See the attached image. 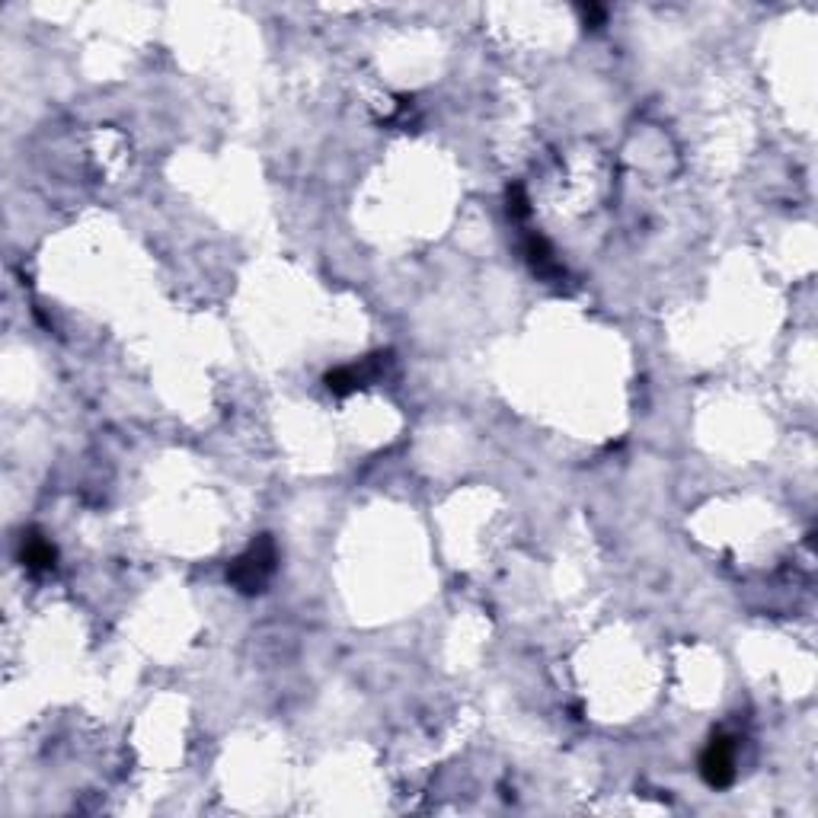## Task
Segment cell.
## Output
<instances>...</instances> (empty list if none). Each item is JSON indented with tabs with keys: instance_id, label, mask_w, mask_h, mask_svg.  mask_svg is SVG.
Returning <instances> with one entry per match:
<instances>
[{
	"instance_id": "6da1fadb",
	"label": "cell",
	"mask_w": 818,
	"mask_h": 818,
	"mask_svg": "<svg viewBox=\"0 0 818 818\" xmlns=\"http://www.w3.org/2000/svg\"><path fill=\"white\" fill-rule=\"evenodd\" d=\"M275 566H278V550H275L272 534H259L256 541L227 566V582L243 595H259L275 576Z\"/></svg>"
},
{
	"instance_id": "7a4b0ae2",
	"label": "cell",
	"mask_w": 818,
	"mask_h": 818,
	"mask_svg": "<svg viewBox=\"0 0 818 818\" xmlns=\"http://www.w3.org/2000/svg\"><path fill=\"white\" fill-rule=\"evenodd\" d=\"M390 365V352H374L368 358H362V362H355V365H339L333 371H326V390L336 397H349L355 394V390H362L368 387L374 378H381L384 368Z\"/></svg>"
},
{
	"instance_id": "3957f363",
	"label": "cell",
	"mask_w": 818,
	"mask_h": 818,
	"mask_svg": "<svg viewBox=\"0 0 818 818\" xmlns=\"http://www.w3.org/2000/svg\"><path fill=\"white\" fill-rule=\"evenodd\" d=\"M700 777L713 790H723L735 780V739L729 735H713L710 745L700 755Z\"/></svg>"
},
{
	"instance_id": "277c9868",
	"label": "cell",
	"mask_w": 818,
	"mask_h": 818,
	"mask_svg": "<svg viewBox=\"0 0 818 818\" xmlns=\"http://www.w3.org/2000/svg\"><path fill=\"white\" fill-rule=\"evenodd\" d=\"M20 560L29 572H36V576H42V572H52L55 563H58V550L55 544L48 541V537H42L39 531H29L23 534V544H20Z\"/></svg>"
},
{
	"instance_id": "5b68a950",
	"label": "cell",
	"mask_w": 818,
	"mask_h": 818,
	"mask_svg": "<svg viewBox=\"0 0 818 818\" xmlns=\"http://www.w3.org/2000/svg\"><path fill=\"white\" fill-rule=\"evenodd\" d=\"M521 253H525L528 266H531L537 275H541V278H560V275H563V266L556 263V256H553V250H550L547 237H541V234L525 237V243H521Z\"/></svg>"
},
{
	"instance_id": "8992f818",
	"label": "cell",
	"mask_w": 818,
	"mask_h": 818,
	"mask_svg": "<svg viewBox=\"0 0 818 818\" xmlns=\"http://www.w3.org/2000/svg\"><path fill=\"white\" fill-rule=\"evenodd\" d=\"M509 215H512V218H518V221H525V218L531 215V202H528L525 189H521L518 183H515V186H509Z\"/></svg>"
},
{
	"instance_id": "52a82bcc",
	"label": "cell",
	"mask_w": 818,
	"mask_h": 818,
	"mask_svg": "<svg viewBox=\"0 0 818 818\" xmlns=\"http://www.w3.org/2000/svg\"><path fill=\"white\" fill-rule=\"evenodd\" d=\"M579 13H582L585 26H601V23H604V16H608V10H604L601 4H582Z\"/></svg>"
}]
</instances>
